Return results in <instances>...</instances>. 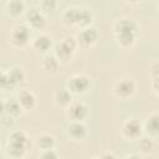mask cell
Here are the masks:
<instances>
[{"label": "cell", "mask_w": 159, "mask_h": 159, "mask_svg": "<svg viewBox=\"0 0 159 159\" xmlns=\"http://www.w3.org/2000/svg\"><path fill=\"white\" fill-rule=\"evenodd\" d=\"M114 36L122 47H130L139 32L138 24L132 19H120L114 24Z\"/></svg>", "instance_id": "cell-1"}, {"label": "cell", "mask_w": 159, "mask_h": 159, "mask_svg": "<svg viewBox=\"0 0 159 159\" xmlns=\"http://www.w3.org/2000/svg\"><path fill=\"white\" fill-rule=\"evenodd\" d=\"M29 148V137L24 130H14L7 140V154L14 159L22 158Z\"/></svg>", "instance_id": "cell-2"}, {"label": "cell", "mask_w": 159, "mask_h": 159, "mask_svg": "<svg viewBox=\"0 0 159 159\" xmlns=\"http://www.w3.org/2000/svg\"><path fill=\"white\" fill-rule=\"evenodd\" d=\"M77 46V41L73 36H66L57 43L55 48V56L60 61H68L72 58Z\"/></svg>", "instance_id": "cell-3"}, {"label": "cell", "mask_w": 159, "mask_h": 159, "mask_svg": "<svg viewBox=\"0 0 159 159\" xmlns=\"http://www.w3.org/2000/svg\"><path fill=\"white\" fill-rule=\"evenodd\" d=\"M30 40H31V31L27 25L24 24L16 25L10 32V42L14 47L22 48L30 42Z\"/></svg>", "instance_id": "cell-4"}, {"label": "cell", "mask_w": 159, "mask_h": 159, "mask_svg": "<svg viewBox=\"0 0 159 159\" xmlns=\"http://www.w3.org/2000/svg\"><path fill=\"white\" fill-rule=\"evenodd\" d=\"M88 106L82 101H72L66 108V116L71 122H82L88 117Z\"/></svg>", "instance_id": "cell-5"}, {"label": "cell", "mask_w": 159, "mask_h": 159, "mask_svg": "<svg viewBox=\"0 0 159 159\" xmlns=\"http://www.w3.org/2000/svg\"><path fill=\"white\" fill-rule=\"evenodd\" d=\"M91 86V80L87 75H73L67 82V89L71 93H84Z\"/></svg>", "instance_id": "cell-6"}, {"label": "cell", "mask_w": 159, "mask_h": 159, "mask_svg": "<svg viewBox=\"0 0 159 159\" xmlns=\"http://www.w3.org/2000/svg\"><path fill=\"white\" fill-rule=\"evenodd\" d=\"M77 41V45L81 47H89L92 46L97 39H98V31L94 26H87L83 29H80V31L77 32V36L75 37Z\"/></svg>", "instance_id": "cell-7"}, {"label": "cell", "mask_w": 159, "mask_h": 159, "mask_svg": "<svg viewBox=\"0 0 159 159\" xmlns=\"http://www.w3.org/2000/svg\"><path fill=\"white\" fill-rule=\"evenodd\" d=\"M135 88H137V84L134 82L133 78H129V77H124V78H120L119 81L116 82L114 84V94L119 98H128L130 96H133V93L135 92Z\"/></svg>", "instance_id": "cell-8"}, {"label": "cell", "mask_w": 159, "mask_h": 159, "mask_svg": "<svg viewBox=\"0 0 159 159\" xmlns=\"http://www.w3.org/2000/svg\"><path fill=\"white\" fill-rule=\"evenodd\" d=\"M143 133V124L137 118L127 119L122 125V134L128 139H138Z\"/></svg>", "instance_id": "cell-9"}, {"label": "cell", "mask_w": 159, "mask_h": 159, "mask_svg": "<svg viewBox=\"0 0 159 159\" xmlns=\"http://www.w3.org/2000/svg\"><path fill=\"white\" fill-rule=\"evenodd\" d=\"M26 21L30 25V27L36 29V30H42L47 25V19L45 14L36 7H31L26 12Z\"/></svg>", "instance_id": "cell-10"}, {"label": "cell", "mask_w": 159, "mask_h": 159, "mask_svg": "<svg viewBox=\"0 0 159 159\" xmlns=\"http://www.w3.org/2000/svg\"><path fill=\"white\" fill-rule=\"evenodd\" d=\"M67 134L75 140H82L87 137L88 129L83 122H70L67 125Z\"/></svg>", "instance_id": "cell-11"}, {"label": "cell", "mask_w": 159, "mask_h": 159, "mask_svg": "<svg viewBox=\"0 0 159 159\" xmlns=\"http://www.w3.org/2000/svg\"><path fill=\"white\" fill-rule=\"evenodd\" d=\"M17 101L21 106L22 109H26V111H30V109H34L35 106H36V97L34 94V92H31L30 89H22L19 92V96H17Z\"/></svg>", "instance_id": "cell-12"}, {"label": "cell", "mask_w": 159, "mask_h": 159, "mask_svg": "<svg viewBox=\"0 0 159 159\" xmlns=\"http://www.w3.org/2000/svg\"><path fill=\"white\" fill-rule=\"evenodd\" d=\"M32 47L37 52H47L52 47V39L46 34H39L32 41Z\"/></svg>", "instance_id": "cell-13"}, {"label": "cell", "mask_w": 159, "mask_h": 159, "mask_svg": "<svg viewBox=\"0 0 159 159\" xmlns=\"http://www.w3.org/2000/svg\"><path fill=\"white\" fill-rule=\"evenodd\" d=\"M158 119H159V116L158 113H152L148 116L144 125H143V129L145 130V133L149 135V137H157L158 133H159V123H158Z\"/></svg>", "instance_id": "cell-14"}, {"label": "cell", "mask_w": 159, "mask_h": 159, "mask_svg": "<svg viewBox=\"0 0 159 159\" xmlns=\"http://www.w3.org/2000/svg\"><path fill=\"white\" fill-rule=\"evenodd\" d=\"M7 78H9V83H10V88L11 87H15L20 83L24 82L25 80V72L21 67L19 66H12L7 72Z\"/></svg>", "instance_id": "cell-15"}, {"label": "cell", "mask_w": 159, "mask_h": 159, "mask_svg": "<svg viewBox=\"0 0 159 159\" xmlns=\"http://www.w3.org/2000/svg\"><path fill=\"white\" fill-rule=\"evenodd\" d=\"M53 99H55L57 106L67 108L70 106V103L72 102V93L67 88H60V89H57L55 92Z\"/></svg>", "instance_id": "cell-16"}, {"label": "cell", "mask_w": 159, "mask_h": 159, "mask_svg": "<svg viewBox=\"0 0 159 159\" xmlns=\"http://www.w3.org/2000/svg\"><path fill=\"white\" fill-rule=\"evenodd\" d=\"M22 108L17 101V98H9L5 102V114L12 118H16L21 114Z\"/></svg>", "instance_id": "cell-17"}, {"label": "cell", "mask_w": 159, "mask_h": 159, "mask_svg": "<svg viewBox=\"0 0 159 159\" xmlns=\"http://www.w3.org/2000/svg\"><path fill=\"white\" fill-rule=\"evenodd\" d=\"M93 20V12L88 7H80L78 11V19H77V26L81 29L91 26V22Z\"/></svg>", "instance_id": "cell-18"}, {"label": "cell", "mask_w": 159, "mask_h": 159, "mask_svg": "<svg viewBox=\"0 0 159 159\" xmlns=\"http://www.w3.org/2000/svg\"><path fill=\"white\" fill-rule=\"evenodd\" d=\"M42 68L48 73H56L60 67V60L55 55H46L42 58Z\"/></svg>", "instance_id": "cell-19"}, {"label": "cell", "mask_w": 159, "mask_h": 159, "mask_svg": "<svg viewBox=\"0 0 159 159\" xmlns=\"http://www.w3.org/2000/svg\"><path fill=\"white\" fill-rule=\"evenodd\" d=\"M78 11H80V7L77 6H71V7H67L63 14H62V20L66 25H77V19H78Z\"/></svg>", "instance_id": "cell-20"}, {"label": "cell", "mask_w": 159, "mask_h": 159, "mask_svg": "<svg viewBox=\"0 0 159 159\" xmlns=\"http://www.w3.org/2000/svg\"><path fill=\"white\" fill-rule=\"evenodd\" d=\"M36 143H37L39 148L42 149V150L53 149V147H55V138H53L51 134L43 133V134H40V135L37 137Z\"/></svg>", "instance_id": "cell-21"}, {"label": "cell", "mask_w": 159, "mask_h": 159, "mask_svg": "<svg viewBox=\"0 0 159 159\" xmlns=\"http://www.w3.org/2000/svg\"><path fill=\"white\" fill-rule=\"evenodd\" d=\"M6 10L12 16H19L25 10V4L21 0H11L6 2Z\"/></svg>", "instance_id": "cell-22"}, {"label": "cell", "mask_w": 159, "mask_h": 159, "mask_svg": "<svg viewBox=\"0 0 159 159\" xmlns=\"http://www.w3.org/2000/svg\"><path fill=\"white\" fill-rule=\"evenodd\" d=\"M139 148L143 153H149L154 149V142L152 137H143L139 140Z\"/></svg>", "instance_id": "cell-23"}, {"label": "cell", "mask_w": 159, "mask_h": 159, "mask_svg": "<svg viewBox=\"0 0 159 159\" xmlns=\"http://www.w3.org/2000/svg\"><path fill=\"white\" fill-rule=\"evenodd\" d=\"M56 6H57V2L55 0H43L40 2V9L42 12L43 11H52L56 9Z\"/></svg>", "instance_id": "cell-24"}, {"label": "cell", "mask_w": 159, "mask_h": 159, "mask_svg": "<svg viewBox=\"0 0 159 159\" xmlns=\"http://www.w3.org/2000/svg\"><path fill=\"white\" fill-rule=\"evenodd\" d=\"M40 159H58V155L53 149H47V150H42Z\"/></svg>", "instance_id": "cell-25"}, {"label": "cell", "mask_w": 159, "mask_h": 159, "mask_svg": "<svg viewBox=\"0 0 159 159\" xmlns=\"http://www.w3.org/2000/svg\"><path fill=\"white\" fill-rule=\"evenodd\" d=\"M0 88H10L7 73L0 70Z\"/></svg>", "instance_id": "cell-26"}, {"label": "cell", "mask_w": 159, "mask_h": 159, "mask_svg": "<svg viewBox=\"0 0 159 159\" xmlns=\"http://www.w3.org/2000/svg\"><path fill=\"white\" fill-rule=\"evenodd\" d=\"M98 159H117V157L113 154V153H109V152H106L103 153Z\"/></svg>", "instance_id": "cell-27"}, {"label": "cell", "mask_w": 159, "mask_h": 159, "mask_svg": "<svg viewBox=\"0 0 159 159\" xmlns=\"http://www.w3.org/2000/svg\"><path fill=\"white\" fill-rule=\"evenodd\" d=\"M5 114V102L0 101V117H2Z\"/></svg>", "instance_id": "cell-28"}, {"label": "cell", "mask_w": 159, "mask_h": 159, "mask_svg": "<svg viewBox=\"0 0 159 159\" xmlns=\"http://www.w3.org/2000/svg\"><path fill=\"white\" fill-rule=\"evenodd\" d=\"M123 159H142L138 154H130V155H127L125 158H123Z\"/></svg>", "instance_id": "cell-29"}, {"label": "cell", "mask_w": 159, "mask_h": 159, "mask_svg": "<svg viewBox=\"0 0 159 159\" xmlns=\"http://www.w3.org/2000/svg\"><path fill=\"white\" fill-rule=\"evenodd\" d=\"M91 159H98V158H91Z\"/></svg>", "instance_id": "cell-30"}, {"label": "cell", "mask_w": 159, "mask_h": 159, "mask_svg": "<svg viewBox=\"0 0 159 159\" xmlns=\"http://www.w3.org/2000/svg\"><path fill=\"white\" fill-rule=\"evenodd\" d=\"M0 159H2V158H1V157H0Z\"/></svg>", "instance_id": "cell-31"}]
</instances>
